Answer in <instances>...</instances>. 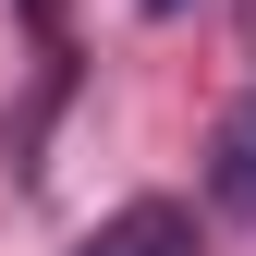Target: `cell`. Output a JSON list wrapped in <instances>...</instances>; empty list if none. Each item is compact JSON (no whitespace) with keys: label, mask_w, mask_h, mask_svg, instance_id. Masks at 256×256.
Returning <instances> with one entry per match:
<instances>
[{"label":"cell","mask_w":256,"mask_h":256,"mask_svg":"<svg viewBox=\"0 0 256 256\" xmlns=\"http://www.w3.org/2000/svg\"><path fill=\"white\" fill-rule=\"evenodd\" d=\"M146 12H171V0H146Z\"/></svg>","instance_id":"4"},{"label":"cell","mask_w":256,"mask_h":256,"mask_svg":"<svg viewBox=\"0 0 256 256\" xmlns=\"http://www.w3.org/2000/svg\"><path fill=\"white\" fill-rule=\"evenodd\" d=\"M74 256H196V220H183V208H122V220H98V232H86Z\"/></svg>","instance_id":"2"},{"label":"cell","mask_w":256,"mask_h":256,"mask_svg":"<svg viewBox=\"0 0 256 256\" xmlns=\"http://www.w3.org/2000/svg\"><path fill=\"white\" fill-rule=\"evenodd\" d=\"M24 12H37V24H49V0H24Z\"/></svg>","instance_id":"3"},{"label":"cell","mask_w":256,"mask_h":256,"mask_svg":"<svg viewBox=\"0 0 256 256\" xmlns=\"http://www.w3.org/2000/svg\"><path fill=\"white\" fill-rule=\"evenodd\" d=\"M208 196H220V220L256 232V98L220 110V134H208Z\"/></svg>","instance_id":"1"}]
</instances>
